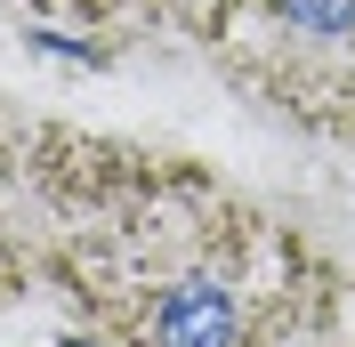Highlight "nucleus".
Returning <instances> with one entry per match:
<instances>
[{"label": "nucleus", "mask_w": 355, "mask_h": 347, "mask_svg": "<svg viewBox=\"0 0 355 347\" xmlns=\"http://www.w3.org/2000/svg\"><path fill=\"white\" fill-rule=\"evenodd\" d=\"M250 259H266V242L234 218H137L97 242V259L81 251V275L130 347H250Z\"/></svg>", "instance_id": "obj_1"}, {"label": "nucleus", "mask_w": 355, "mask_h": 347, "mask_svg": "<svg viewBox=\"0 0 355 347\" xmlns=\"http://www.w3.org/2000/svg\"><path fill=\"white\" fill-rule=\"evenodd\" d=\"M283 8V24H299V33H347L355 24V0H275Z\"/></svg>", "instance_id": "obj_2"}]
</instances>
